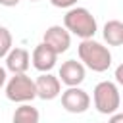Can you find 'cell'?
<instances>
[{"mask_svg": "<svg viewBox=\"0 0 123 123\" xmlns=\"http://www.w3.org/2000/svg\"><path fill=\"white\" fill-rule=\"evenodd\" d=\"M77 54H79L81 63L94 73H104L111 65V52L108 50V46L96 42L94 37L81 38V42L77 46Z\"/></svg>", "mask_w": 123, "mask_h": 123, "instance_id": "obj_1", "label": "cell"}, {"mask_svg": "<svg viewBox=\"0 0 123 123\" xmlns=\"http://www.w3.org/2000/svg\"><path fill=\"white\" fill-rule=\"evenodd\" d=\"M63 27L79 38H92L98 31L94 15L81 6H71L67 10V13L63 15Z\"/></svg>", "mask_w": 123, "mask_h": 123, "instance_id": "obj_2", "label": "cell"}, {"mask_svg": "<svg viewBox=\"0 0 123 123\" xmlns=\"http://www.w3.org/2000/svg\"><path fill=\"white\" fill-rule=\"evenodd\" d=\"M92 100H94V108L98 113L102 115H111L119 110L121 106V94L115 83L111 81H100L94 90H92Z\"/></svg>", "mask_w": 123, "mask_h": 123, "instance_id": "obj_3", "label": "cell"}, {"mask_svg": "<svg viewBox=\"0 0 123 123\" xmlns=\"http://www.w3.org/2000/svg\"><path fill=\"white\" fill-rule=\"evenodd\" d=\"M6 98L10 102H33L37 98V88L35 81L27 73H13V77L6 79Z\"/></svg>", "mask_w": 123, "mask_h": 123, "instance_id": "obj_4", "label": "cell"}, {"mask_svg": "<svg viewBox=\"0 0 123 123\" xmlns=\"http://www.w3.org/2000/svg\"><path fill=\"white\" fill-rule=\"evenodd\" d=\"M62 94V108L69 113H85L90 108V96L86 90L77 86H67Z\"/></svg>", "mask_w": 123, "mask_h": 123, "instance_id": "obj_5", "label": "cell"}, {"mask_svg": "<svg viewBox=\"0 0 123 123\" xmlns=\"http://www.w3.org/2000/svg\"><path fill=\"white\" fill-rule=\"evenodd\" d=\"M42 42L48 44L60 56V54H63V52L69 50V46H71V33L65 27H62V25H52V27H48L44 31Z\"/></svg>", "mask_w": 123, "mask_h": 123, "instance_id": "obj_6", "label": "cell"}, {"mask_svg": "<svg viewBox=\"0 0 123 123\" xmlns=\"http://www.w3.org/2000/svg\"><path fill=\"white\" fill-rule=\"evenodd\" d=\"M35 88H37V98H40V100H54L62 92V81L56 75H52L50 71H44V73H40L37 77Z\"/></svg>", "mask_w": 123, "mask_h": 123, "instance_id": "obj_7", "label": "cell"}, {"mask_svg": "<svg viewBox=\"0 0 123 123\" xmlns=\"http://www.w3.org/2000/svg\"><path fill=\"white\" fill-rule=\"evenodd\" d=\"M85 75H86V67L77 62V60H67L62 63L60 67V75L58 79L65 85V86H77L85 81Z\"/></svg>", "mask_w": 123, "mask_h": 123, "instance_id": "obj_8", "label": "cell"}, {"mask_svg": "<svg viewBox=\"0 0 123 123\" xmlns=\"http://www.w3.org/2000/svg\"><path fill=\"white\" fill-rule=\"evenodd\" d=\"M31 62H33V67H35L37 71L44 73V71L54 69V65H56V62H58V54H56L48 44L40 42V44L35 46V50H33V54H31Z\"/></svg>", "mask_w": 123, "mask_h": 123, "instance_id": "obj_9", "label": "cell"}, {"mask_svg": "<svg viewBox=\"0 0 123 123\" xmlns=\"http://www.w3.org/2000/svg\"><path fill=\"white\" fill-rule=\"evenodd\" d=\"M31 65V54L25 48H10L6 54V69L12 73H27Z\"/></svg>", "mask_w": 123, "mask_h": 123, "instance_id": "obj_10", "label": "cell"}, {"mask_svg": "<svg viewBox=\"0 0 123 123\" xmlns=\"http://www.w3.org/2000/svg\"><path fill=\"white\" fill-rule=\"evenodd\" d=\"M102 37L110 46H121L123 44V23L119 19L106 21V25L102 29Z\"/></svg>", "mask_w": 123, "mask_h": 123, "instance_id": "obj_11", "label": "cell"}, {"mask_svg": "<svg viewBox=\"0 0 123 123\" xmlns=\"http://www.w3.org/2000/svg\"><path fill=\"white\" fill-rule=\"evenodd\" d=\"M40 113L37 108H33L29 102H23L15 111H13V121L15 123H38Z\"/></svg>", "mask_w": 123, "mask_h": 123, "instance_id": "obj_12", "label": "cell"}, {"mask_svg": "<svg viewBox=\"0 0 123 123\" xmlns=\"http://www.w3.org/2000/svg\"><path fill=\"white\" fill-rule=\"evenodd\" d=\"M12 44H13V37H12L10 29L0 25V58H6V54L12 48Z\"/></svg>", "mask_w": 123, "mask_h": 123, "instance_id": "obj_13", "label": "cell"}, {"mask_svg": "<svg viewBox=\"0 0 123 123\" xmlns=\"http://www.w3.org/2000/svg\"><path fill=\"white\" fill-rule=\"evenodd\" d=\"M50 4L54 8H71L77 4V0H50Z\"/></svg>", "mask_w": 123, "mask_h": 123, "instance_id": "obj_14", "label": "cell"}, {"mask_svg": "<svg viewBox=\"0 0 123 123\" xmlns=\"http://www.w3.org/2000/svg\"><path fill=\"white\" fill-rule=\"evenodd\" d=\"M115 81H117L119 85H123V65L117 67V71H115Z\"/></svg>", "mask_w": 123, "mask_h": 123, "instance_id": "obj_15", "label": "cell"}, {"mask_svg": "<svg viewBox=\"0 0 123 123\" xmlns=\"http://www.w3.org/2000/svg\"><path fill=\"white\" fill-rule=\"evenodd\" d=\"M17 4H19V0H0V6H6V8H13Z\"/></svg>", "mask_w": 123, "mask_h": 123, "instance_id": "obj_16", "label": "cell"}, {"mask_svg": "<svg viewBox=\"0 0 123 123\" xmlns=\"http://www.w3.org/2000/svg\"><path fill=\"white\" fill-rule=\"evenodd\" d=\"M6 79H8V75H6V69H4V67H0V88L6 85Z\"/></svg>", "mask_w": 123, "mask_h": 123, "instance_id": "obj_17", "label": "cell"}, {"mask_svg": "<svg viewBox=\"0 0 123 123\" xmlns=\"http://www.w3.org/2000/svg\"><path fill=\"white\" fill-rule=\"evenodd\" d=\"M31 2H38V0H31Z\"/></svg>", "mask_w": 123, "mask_h": 123, "instance_id": "obj_18", "label": "cell"}]
</instances>
